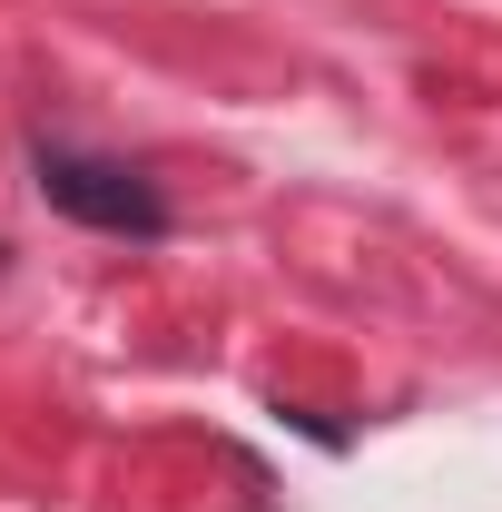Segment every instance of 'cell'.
<instances>
[{
  "instance_id": "6da1fadb",
  "label": "cell",
  "mask_w": 502,
  "mask_h": 512,
  "mask_svg": "<svg viewBox=\"0 0 502 512\" xmlns=\"http://www.w3.org/2000/svg\"><path fill=\"white\" fill-rule=\"evenodd\" d=\"M30 178H40V197L60 207L69 227H99V237H168V197L148 188L138 168H119V158H89V148H30Z\"/></svg>"
}]
</instances>
